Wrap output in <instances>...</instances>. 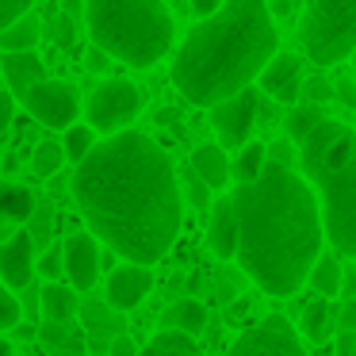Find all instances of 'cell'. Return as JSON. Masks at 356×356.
<instances>
[{"instance_id": "1", "label": "cell", "mask_w": 356, "mask_h": 356, "mask_svg": "<svg viewBox=\"0 0 356 356\" xmlns=\"http://www.w3.org/2000/svg\"><path fill=\"white\" fill-rule=\"evenodd\" d=\"M85 226L115 257L157 264L180 234V180L172 157L142 131L100 138L70 180Z\"/></svg>"}, {"instance_id": "2", "label": "cell", "mask_w": 356, "mask_h": 356, "mask_svg": "<svg viewBox=\"0 0 356 356\" xmlns=\"http://www.w3.org/2000/svg\"><path fill=\"white\" fill-rule=\"evenodd\" d=\"M230 207L238 218L234 261L264 295H295L307 284V272L325 241L314 188L291 165L268 157L257 180L234 184Z\"/></svg>"}, {"instance_id": "3", "label": "cell", "mask_w": 356, "mask_h": 356, "mask_svg": "<svg viewBox=\"0 0 356 356\" xmlns=\"http://www.w3.org/2000/svg\"><path fill=\"white\" fill-rule=\"evenodd\" d=\"M276 50L268 0H222L172 50V85L192 108H211L253 85Z\"/></svg>"}, {"instance_id": "4", "label": "cell", "mask_w": 356, "mask_h": 356, "mask_svg": "<svg viewBox=\"0 0 356 356\" xmlns=\"http://www.w3.org/2000/svg\"><path fill=\"white\" fill-rule=\"evenodd\" d=\"M302 180L314 188L322 230L341 257H356V131L325 115L299 142Z\"/></svg>"}, {"instance_id": "5", "label": "cell", "mask_w": 356, "mask_h": 356, "mask_svg": "<svg viewBox=\"0 0 356 356\" xmlns=\"http://www.w3.org/2000/svg\"><path fill=\"white\" fill-rule=\"evenodd\" d=\"M85 24L96 47L134 70H154L177 42L165 0H85Z\"/></svg>"}, {"instance_id": "6", "label": "cell", "mask_w": 356, "mask_h": 356, "mask_svg": "<svg viewBox=\"0 0 356 356\" xmlns=\"http://www.w3.org/2000/svg\"><path fill=\"white\" fill-rule=\"evenodd\" d=\"M299 39L310 62H345L356 50V0H307Z\"/></svg>"}, {"instance_id": "7", "label": "cell", "mask_w": 356, "mask_h": 356, "mask_svg": "<svg viewBox=\"0 0 356 356\" xmlns=\"http://www.w3.org/2000/svg\"><path fill=\"white\" fill-rule=\"evenodd\" d=\"M142 111V88L134 81H123V77H104L100 85L88 92V104H85V119L96 134H119L138 119Z\"/></svg>"}, {"instance_id": "8", "label": "cell", "mask_w": 356, "mask_h": 356, "mask_svg": "<svg viewBox=\"0 0 356 356\" xmlns=\"http://www.w3.org/2000/svg\"><path fill=\"white\" fill-rule=\"evenodd\" d=\"M19 100H24L27 115L39 127H50V131H65V127L77 123V115H81V92H77L73 81L42 77V81H35Z\"/></svg>"}, {"instance_id": "9", "label": "cell", "mask_w": 356, "mask_h": 356, "mask_svg": "<svg viewBox=\"0 0 356 356\" xmlns=\"http://www.w3.org/2000/svg\"><path fill=\"white\" fill-rule=\"evenodd\" d=\"M211 127H215V138L222 149H238L253 138L257 119H261V96L253 85H245L241 92L226 96V100L211 104Z\"/></svg>"}, {"instance_id": "10", "label": "cell", "mask_w": 356, "mask_h": 356, "mask_svg": "<svg viewBox=\"0 0 356 356\" xmlns=\"http://www.w3.org/2000/svg\"><path fill=\"white\" fill-rule=\"evenodd\" d=\"M226 356H307V345L284 314H264L257 325L241 330Z\"/></svg>"}, {"instance_id": "11", "label": "cell", "mask_w": 356, "mask_h": 356, "mask_svg": "<svg viewBox=\"0 0 356 356\" xmlns=\"http://www.w3.org/2000/svg\"><path fill=\"white\" fill-rule=\"evenodd\" d=\"M62 264H65V280L77 291H92L100 280V238L92 230H73L62 241Z\"/></svg>"}, {"instance_id": "12", "label": "cell", "mask_w": 356, "mask_h": 356, "mask_svg": "<svg viewBox=\"0 0 356 356\" xmlns=\"http://www.w3.org/2000/svg\"><path fill=\"white\" fill-rule=\"evenodd\" d=\"M149 291H154V264H134V261L115 264L108 284H104V299L115 310H123V314L142 307Z\"/></svg>"}, {"instance_id": "13", "label": "cell", "mask_w": 356, "mask_h": 356, "mask_svg": "<svg viewBox=\"0 0 356 356\" xmlns=\"http://www.w3.org/2000/svg\"><path fill=\"white\" fill-rule=\"evenodd\" d=\"M257 81H261V88L272 96L276 104H299L302 100V58L299 54H272L268 65H264L261 73H257Z\"/></svg>"}, {"instance_id": "14", "label": "cell", "mask_w": 356, "mask_h": 356, "mask_svg": "<svg viewBox=\"0 0 356 356\" xmlns=\"http://www.w3.org/2000/svg\"><path fill=\"white\" fill-rule=\"evenodd\" d=\"M0 280L8 287H27L35 280V238L31 230H16L0 241Z\"/></svg>"}, {"instance_id": "15", "label": "cell", "mask_w": 356, "mask_h": 356, "mask_svg": "<svg viewBox=\"0 0 356 356\" xmlns=\"http://www.w3.org/2000/svg\"><path fill=\"white\" fill-rule=\"evenodd\" d=\"M207 249L218 261H234V253H238V218H234L230 195L215 200V211H211V222H207Z\"/></svg>"}, {"instance_id": "16", "label": "cell", "mask_w": 356, "mask_h": 356, "mask_svg": "<svg viewBox=\"0 0 356 356\" xmlns=\"http://www.w3.org/2000/svg\"><path fill=\"white\" fill-rule=\"evenodd\" d=\"M0 65H4V81H8L12 96H24L35 81L47 77V62H42L35 50H4Z\"/></svg>"}, {"instance_id": "17", "label": "cell", "mask_w": 356, "mask_h": 356, "mask_svg": "<svg viewBox=\"0 0 356 356\" xmlns=\"http://www.w3.org/2000/svg\"><path fill=\"white\" fill-rule=\"evenodd\" d=\"M192 172L211 188V192H222V188L230 184V157H226V149L218 146V142H203L192 154Z\"/></svg>"}, {"instance_id": "18", "label": "cell", "mask_w": 356, "mask_h": 356, "mask_svg": "<svg viewBox=\"0 0 356 356\" xmlns=\"http://www.w3.org/2000/svg\"><path fill=\"white\" fill-rule=\"evenodd\" d=\"M39 310L47 322H62L70 325L81 310V299H77V287L62 284V280H47V287L39 291Z\"/></svg>"}, {"instance_id": "19", "label": "cell", "mask_w": 356, "mask_h": 356, "mask_svg": "<svg viewBox=\"0 0 356 356\" xmlns=\"http://www.w3.org/2000/svg\"><path fill=\"white\" fill-rule=\"evenodd\" d=\"M35 215V195L24 184H0V241L8 234V226H24ZM12 238V234H8Z\"/></svg>"}, {"instance_id": "20", "label": "cell", "mask_w": 356, "mask_h": 356, "mask_svg": "<svg viewBox=\"0 0 356 356\" xmlns=\"http://www.w3.org/2000/svg\"><path fill=\"white\" fill-rule=\"evenodd\" d=\"M161 330H180V333H203V325H207V307H203L200 299H192V295H184V299H177L172 307L161 310Z\"/></svg>"}, {"instance_id": "21", "label": "cell", "mask_w": 356, "mask_h": 356, "mask_svg": "<svg viewBox=\"0 0 356 356\" xmlns=\"http://www.w3.org/2000/svg\"><path fill=\"white\" fill-rule=\"evenodd\" d=\"M81 318H85V325H88V333L92 337H100V341H111L115 333H127L123 330V310H115L108 299H88V302H81V310H77Z\"/></svg>"}, {"instance_id": "22", "label": "cell", "mask_w": 356, "mask_h": 356, "mask_svg": "<svg viewBox=\"0 0 356 356\" xmlns=\"http://www.w3.org/2000/svg\"><path fill=\"white\" fill-rule=\"evenodd\" d=\"M307 284L314 287L322 299H333V295L345 287V268H341V261L333 253H318V261L310 264V272H307Z\"/></svg>"}, {"instance_id": "23", "label": "cell", "mask_w": 356, "mask_h": 356, "mask_svg": "<svg viewBox=\"0 0 356 356\" xmlns=\"http://www.w3.org/2000/svg\"><path fill=\"white\" fill-rule=\"evenodd\" d=\"M138 356H203L200 345H195L192 333H180V330H157L149 337V345L138 348Z\"/></svg>"}, {"instance_id": "24", "label": "cell", "mask_w": 356, "mask_h": 356, "mask_svg": "<svg viewBox=\"0 0 356 356\" xmlns=\"http://www.w3.org/2000/svg\"><path fill=\"white\" fill-rule=\"evenodd\" d=\"M39 35H42V19L35 12H24V16H16L0 31V50H35Z\"/></svg>"}, {"instance_id": "25", "label": "cell", "mask_w": 356, "mask_h": 356, "mask_svg": "<svg viewBox=\"0 0 356 356\" xmlns=\"http://www.w3.org/2000/svg\"><path fill=\"white\" fill-rule=\"evenodd\" d=\"M264 161H268V146H261V142L249 138L245 146H238V157L230 161V180L234 184H245V180H257L264 169Z\"/></svg>"}, {"instance_id": "26", "label": "cell", "mask_w": 356, "mask_h": 356, "mask_svg": "<svg viewBox=\"0 0 356 356\" xmlns=\"http://www.w3.org/2000/svg\"><path fill=\"white\" fill-rule=\"evenodd\" d=\"M333 325H337V310L325 299H314L302 307V337L307 341H325Z\"/></svg>"}, {"instance_id": "27", "label": "cell", "mask_w": 356, "mask_h": 356, "mask_svg": "<svg viewBox=\"0 0 356 356\" xmlns=\"http://www.w3.org/2000/svg\"><path fill=\"white\" fill-rule=\"evenodd\" d=\"M325 119V111H322V104H310V100H299V104H291V111H287V142H302L310 131H314L318 123Z\"/></svg>"}, {"instance_id": "28", "label": "cell", "mask_w": 356, "mask_h": 356, "mask_svg": "<svg viewBox=\"0 0 356 356\" xmlns=\"http://www.w3.org/2000/svg\"><path fill=\"white\" fill-rule=\"evenodd\" d=\"M92 146H96V131L88 123H70L62 131V154H65V161H70V165H77Z\"/></svg>"}, {"instance_id": "29", "label": "cell", "mask_w": 356, "mask_h": 356, "mask_svg": "<svg viewBox=\"0 0 356 356\" xmlns=\"http://www.w3.org/2000/svg\"><path fill=\"white\" fill-rule=\"evenodd\" d=\"M62 161H65V154H62V142H39L35 146V154H31V169H35V177H54L58 169H62Z\"/></svg>"}, {"instance_id": "30", "label": "cell", "mask_w": 356, "mask_h": 356, "mask_svg": "<svg viewBox=\"0 0 356 356\" xmlns=\"http://www.w3.org/2000/svg\"><path fill=\"white\" fill-rule=\"evenodd\" d=\"M19 318H24V307H19V299L12 295V287L0 280V333H8L19 325Z\"/></svg>"}, {"instance_id": "31", "label": "cell", "mask_w": 356, "mask_h": 356, "mask_svg": "<svg viewBox=\"0 0 356 356\" xmlns=\"http://www.w3.org/2000/svg\"><path fill=\"white\" fill-rule=\"evenodd\" d=\"M62 241H58L54 249H47L42 257H35V276H42V280H58L62 276Z\"/></svg>"}, {"instance_id": "32", "label": "cell", "mask_w": 356, "mask_h": 356, "mask_svg": "<svg viewBox=\"0 0 356 356\" xmlns=\"http://www.w3.org/2000/svg\"><path fill=\"white\" fill-rule=\"evenodd\" d=\"M184 192H188V203H192V207H200V211L211 207V200H215V192H211V188L203 184V180L195 177L192 169L184 172Z\"/></svg>"}, {"instance_id": "33", "label": "cell", "mask_w": 356, "mask_h": 356, "mask_svg": "<svg viewBox=\"0 0 356 356\" xmlns=\"http://www.w3.org/2000/svg\"><path fill=\"white\" fill-rule=\"evenodd\" d=\"M12 115H16L12 92H8V88H0V146H4V142H8V134H12Z\"/></svg>"}, {"instance_id": "34", "label": "cell", "mask_w": 356, "mask_h": 356, "mask_svg": "<svg viewBox=\"0 0 356 356\" xmlns=\"http://www.w3.org/2000/svg\"><path fill=\"white\" fill-rule=\"evenodd\" d=\"M35 8V0H0V31L12 24L16 16H24V12Z\"/></svg>"}, {"instance_id": "35", "label": "cell", "mask_w": 356, "mask_h": 356, "mask_svg": "<svg viewBox=\"0 0 356 356\" xmlns=\"http://www.w3.org/2000/svg\"><path fill=\"white\" fill-rule=\"evenodd\" d=\"M302 92H307L310 104H325L333 96V85L325 77H310V81H302Z\"/></svg>"}, {"instance_id": "36", "label": "cell", "mask_w": 356, "mask_h": 356, "mask_svg": "<svg viewBox=\"0 0 356 356\" xmlns=\"http://www.w3.org/2000/svg\"><path fill=\"white\" fill-rule=\"evenodd\" d=\"M54 42L58 47H73V19L58 12L54 16Z\"/></svg>"}, {"instance_id": "37", "label": "cell", "mask_w": 356, "mask_h": 356, "mask_svg": "<svg viewBox=\"0 0 356 356\" xmlns=\"http://www.w3.org/2000/svg\"><path fill=\"white\" fill-rule=\"evenodd\" d=\"M108 356H138V345H134L127 333H115V337L108 341Z\"/></svg>"}, {"instance_id": "38", "label": "cell", "mask_w": 356, "mask_h": 356, "mask_svg": "<svg viewBox=\"0 0 356 356\" xmlns=\"http://www.w3.org/2000/svg\"><path fill=\"white\" fill-rule=\"evenodd\" d=\"M85 65H88L92 73H104V70L111 65V54H108V50H100V47L92 42V47H88V54H85Z\"/></svg>"}, {"instance_id": "39", "label": "cell", "mask_w": 356, "mask_h": 356, "mask_svg": "<svg viewBox=\"0 0 356 356\" xmlns=\"http://www.w3.org/2000/svg\"><path fill=\"white\" fill-rule=\"evenodd\" d=\"M337 325L348 333H356V302H345V307L337 310Z\"/></svg>"}, {"instance_id": "40", "label": "cell", "mask_w": 356, "mask_h": 356, "mask_svg": "<svg viewBox=\"0 0 356 356\" xmlns=\"http://www.w3.org/2000/svg\"><path fill=\"white\" fill-rule=\"evenodd\" d=\"M353 353H356V333L341 330V337H337V353H333V356H353Z\"/></svg>"}, {"instance_id": "41", "label": "cell", "mask_w": 356, "mask_h": 356, "mask_svg": "<svg viewBox=\"0 0 356 356\" xmlns=\"http://www.w3.org/2000/svg\"><path fill=\"white\" fill-rule=\"evenodd\" d=\"M188 4H192V12L195 16H211V12H218V4H222V0H188Z\"/></svg>"}, {"instance_id": "42", "label": "cell", "mask_w": 356, "mask_h": 356, "mask_svg": "<svg viewBox=\"0 0 356 356\" xmlns=\"http://www.w3.org/2000/svg\"><path fill=\"white\" fill-rule=\"evenodd\" d=\"M341 92V100H345V104H353V108H356V92H353V85H337V88H333V96H337Z\"/></svg>"}, {"instance_id": "43", "label": "cell", "mask_w": 356, "mask_h": 356, "mask_svg": "<svg viewBox=\"0 0 356 356\" xmlns=\"http://www.w3.org/2000/svg\"><path fill=\"white\" fill-rule=\"evenodd\" d=\"M0 356H16V348H12V341L0 337Z\"/></svg>"}, {"instance_id": "44", "label": "cell", "mask_w": 356, "mask_h": 356, "mask_svg": "<svg viewBox=\"0 0 356 356\" xmlns=\"http://www.w3.org/2000/svg\"><path fill=\"white\" fill-rule=\"evenodd\" d=\"M348 58H353V85H356V50H353V54H348Z\"/></svg>"}, {"instance_id": "45", "label": "cell", "mask_w": 356, "mask_h": 356, "mask_svg": "<svg viewBox=\"0 0 356 356\" xmlns=\"http://www.w3.org/2000/svg\"><path fill=\"white\" fill-rule=\"evenodd\" d=\"M353 356H356V353H353Z\"/></svg>"}]
</instances>
